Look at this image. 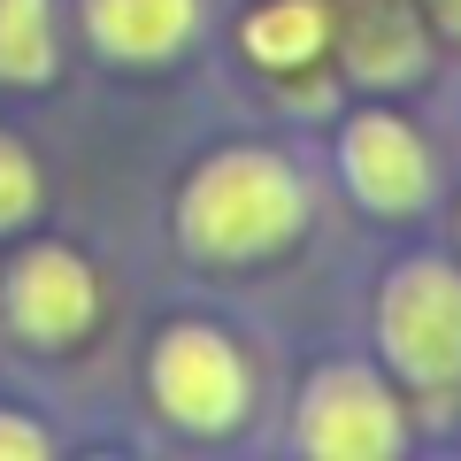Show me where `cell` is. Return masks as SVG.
<instances>
[{
    "label": "cell",
    "instance_id": "obj_1",
    "mask_svg": "<svg viewBox=\"0 0 461 461\" xmlns=\"http://www.w3.org/2000/svg\"><path fill=\"white\" fill-rule=\"evenodd\" d=\"M308 215V193H300L293 162L269 147H230L185 185L177 200V230L185 247L208 254V262H254V254H277L285 239Z\"/></svg>",
    "mask_w": 461,
    "mask_h": 461
},
{
    "label": "cell",
    "instance_id": "obj_2",
    "mask_svg": "<svg viewBox=\"0 0 461 461\" xmlns=\"http://www.w3.org/2000/svg\"><path fill=\"white\" fill-rule=\"evenodd\" d=\"M377 330L400 377L415 384H454L461 377V269L446 262H408L393 269L377 300Z\"/></svg>",
    "mask_w": 461,
    "mask_h": 461
},
{
    "label": "cell",
    "instance_id": "obj_3",
    "mask_svg": "<svg viewBox=\"0 0 461 461\" xmlns=\"http://www.w3.org/2000/svg\"><path fill=\"white\" fill-rule=\"evenodd\" d=\"M400 400L369 369H323L300 393V446L315 461H393L400 454Z\"/></svg>",
    "mask_w": 461,
    "mask_h": 461
},
{
    "label": "cell",
    "instance_id": "obj_4",
    "mask_svg": "<svg viewBox=\"0 0 461 461\" xmlns=\"http://www.w3.org/2000/svg\"><path fill=\"white\" fill-rule=\"evenodd\" d=\"M154 400L185 430H230L239 408H247V362H239V346L223 330L177 323L154 346Z\"/></svg>",
    "mask_w": 461,
    "mask_h": 461
},
{
    "label": "cell",
    "instance_id": "obj_5",
    "mask_svg": "<svg viewBox=\"0 0 461 461\" xmlns=\"http://www.w3.org/2000/svg\"><path fill=\"white\" fill-rule=\"evenodd\" d=\"M339 169H346V185H354V200L377 208V215H408V208L430 200V154L393 108H369V115L346 123Z\"/></svg>",
    "mask_w": 461,
    "mask_h": 461
},
{
    "label": "cell",
    "instance_id": "obj_6",
    "mask_svg": "<svg viewBox=\"0 0 461 461\" xmlns=\"http://www.w3.org/2000/svg\"><path fill=\"white\" fill-rule=\"evenodd\" d=\"M100 315V285L69 247H32L8 269V323L32 346H69Z\"/></svg>",
    "mask_w": 461,
    "mask_h": 461
},
{
    "label": "cell",
    "instance_id": "obj_7",
    "mask_svg": "<svg viewBox=\"0 0 461 461\" xmlns=\"http://www.w3.org/2000/svg\"><path fill=\"white\" fill-rule=\"evenodd\" d=\"M200 0H85V32L115 62H162L193 39Z\"/></svg>",
    "mask_w": 461,
    "mask_h": 461
},
{
    "label": "cell",
    "instance_id": "obj_8",
    "mask_svg": "<svg viewBox=\"0 0 461 461\" xmlns=\"http://www.w3.org/2000/svg\"><path fill=\"white\" fill-rule=\"evenodd\" d=\"M239 39H247V54L262 69H300L330 47V16H323V0H269V8L247 16Z\"/></svg>",
    "mask_w": 461,
    "mask_h": 461
},
{
    "label": "cell",
    "instance_id": "obj_9",
    "mask_svg": "<svg viewBox=\"0 0 461 461\" xmlns=\"http://www.w3.org/2000/svg\"><path fill=\"white\" fill-rule=\"evenodd\" d=\"M54 69V8L0 0V85H39Z\"/></svg>",
    "mask_w": 461,
    "mask_h": 461
},
{
    "label": "cell",
    "instance_id": "obj_10",
    "mask_svg": "<svg viewBox=\"0 0 461 461\" xmlns=\"http://www.w3.org/2000/svg\"><path fill=\"white\" fill-rule=\"evenodd\" d=\"M32 208H39V162L0 131V230H16Z\"/></svg>",
    "mask_w": 461,
    "mask_h": 461
},
{
    "label": "cell",
    "instance_id": "obj_11",
    "mask_svg": "<svg viewBox=\"0 0 461 461\" xmlns=\"http://www.w3.org/2000/svg\"><path fill=\"white\" fill-rule=\"evenodd\" d=\"M0 461H47V430L23 415H0Z\"/></svg>",
    "mask_w": 461,
    "mask_h": 461
},
{
    "label": "cell",
    "instance_id": "obj_12",
    "mask_svg": "<svg viewBox=\"0 0 461 461\" xmlns=\"http://www.w3.org/2000/svg\"><path fill=\"white\" fill-rule=\"evenodd\" d=\"M430 16H438V32L461 39V0H430Z\"/></svg>",
    "mask_w": 461,
    "mask_h": 461
}]
</instances>
